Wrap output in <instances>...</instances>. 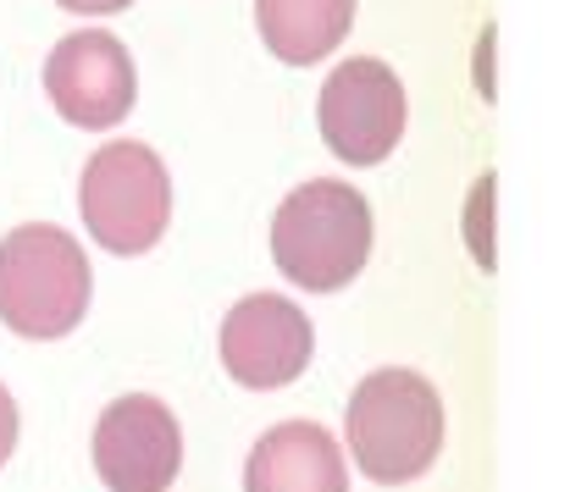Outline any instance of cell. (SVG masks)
Listing matches in <instances>:
<instances>
[{
  "label": "cell",
  "instance_id": "277c9868",
  "mask_svg": "<svg viewBox=\"0 0 570 492\" xmlns=\"http://www.w3.org/2000/svg\"><path fill=\"white\" fill-rule=\"evenodd\" d=\"M83 227L111 255H145L161 244L173 222V183L150 145H106L95 150L78 183Z\"/></svg>",
  "mask_w": 570,
  "mask_h": 492
},
{
  "label": "cell",
  "instance_id": "ba28073f",
  "mask_svg": "<svg viewBox=\"0 0 570 492\" xmlns=\"http://www.w3.org/2000/svg\"><path fill=\"white\" fill-rule=\"evenodd\" d=\"M311 316L294 299L249 294L222 322V365L244 387H283L311 365Z\"/></svg>",
  "mask_w": 570,
  "mask_h": 492
},
{
  "label": "cell",
  "instance_id": "5b68a950",
  "mask_svg": "<svg viewBox=\"0 0 570 492\" xmlns=\"http://www.w3.org/2000/svg\"><path fill=\"white\" fill-rule=\"evenodd\" d=\"M316 117H322V139L338 161L377 166L382 156H393V145L404 134V83L393 78V67L355 56L322 83Z\"/></svg>",
  "mask_w": 570,
  "mask_h": 492
},
{
  "label": "cell",
  "instance_id": "9c48e42d",
  "mask_svg": "<svg viewBox=\"0 0 570 492\" xmlns=\"http://www.w3.org/2000/svg\"><path fill=\"white\" fill-rule=\"evenodd\" d=\"M244 492H350L338 437L311 421L272 426L244 465Z\"/></svg>",
  "mask_w": 570,
  "mask_h": 492
},
{
  "label": "cell",
  "instance_id": "6da1fadb",
  "mask_svg": "<svg viewBox=\"0 0 570 492\" xmlns=\"http://www.w3.org/2000/svg\"><path fill=\"white\" fill-rule=\"evenodd\" d=\"M372 255V210L338 177L299 183L272 222V260L305 294H333L361 277Z\"/></svg>",
  "mask_w": 570,
  "mask_h": 492
},
{
  "label": "cell",
  "instance_id": "8fae6325",
  "mask_svg": "<svg viewBox=\"0 0 570 492\" xmlns=\"http://www.w3.org/2000/svg\"><path fill=\"white\" fill-rule=\"evenodd\" d=\"M11 449H17V404H11V393L0 387V465L11 460Z\"/></svg>",
  "mask_w": 570,
  "mask_h": 492
},
{
  "label": "cell",
  "instance_id": "7a4b0ae2",
  "mask_svg": "<svg viewBox=\"0 0 570 492\" xmlns=\"http://www.w3.org/2000/svg\"><path fill=\"white\" fill-rule=\"evenodd\" d=\"M344 437H350L355 465L372 482H382V488L415 482V476H426V465L443 449V404H438L426 376L377 371L355 387L350 415H344Z\"/></svg>",
  "mask_w": 570,
  "mask_h": 492
},
{
  "label": "cell",
  "instance_id": "7c38bea8",
  "mask_svg": "<svg viewBox=\"0 0 570 492\" xmlns=\"http://www.w3.org/2000/svg\"><path fill=\"white\" fill-rule=\"evenodd\" d=\"M56 6L83 11V17H106V11H122V6H134V0H56Z\"/></svg>",
  "mask_w": 570,
  "mask_h": 492
},
{
  "label": "cell",
  "instance_id": "30bf717a",
  "mask_svg": "<svg viewBox=\"0 0 570 492\" xmlns=\"http://www.w3.org/2000/svg\"><path fill=\"white\" fill-rule=\"evenodd\" d=\"M350 22L355 0H255V28L288 67H316L322 56H333Z\"/></svg>",
  "mask_w": 570,
  "mask_h": 492
},
{
  "label": "cell",
  "instance_id": "52a82bcc",
  "mask_svg": "<svg viewBox=\"0 0 570 492\" xmlns=\"http://www.w3.org/2000/svg\"><path fill=\"white\" fill-rule=\"evenodd\" d=\"M184 465V432L150 393L117 398L95 426V471L111 492H167Z\"/></svg>",
  "mask_w": 570,
  "mask_h": 492
},
{
  "label": "cell",
  "instance_id": "3957f363",
  "mask_svg": "<svg viewBox=\"0 0 570 492\" xmlns=\"http://www.w3.org/2000/svg\"><path fill=\"white\" fill-rule=\"evenodd\" d=\"M89 311V260L72 233L28 222L0 238V322L17 337H67Z\"/></svg>",
  "mask_w": 570,
  "mask_h": 492
},
{
  "label": "cell",
  "instance_id": "8992f818",
  "mask_svg": "<svg viewBox=\"0 0 570 492\" xmlns=\"http://www.w3.org/2000/svg\"><path fill=\"white\" fill-rule=\"evenodd\" d=\"M45 89H50V106L72 128H117L134 111L139 72H134V56H128L122 39L83 28V33H72L50 50Z\"/></svg>",
  "mask_w": 570,
  "mask_h": 492
}]
</instances>
